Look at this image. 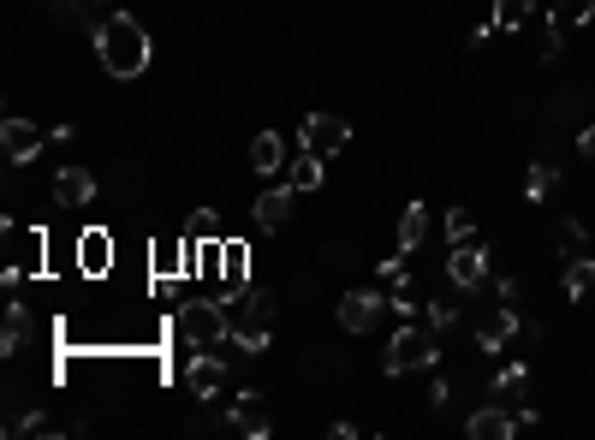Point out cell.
Returning <instances> with one entry per match:
<instances>
[{
    "label": "cell",
    "instance_id": "obj_27",
    "mask_svg": "<svg viewBox=\"0 0 595 440\" xmlns=\"http://www.w3.org/2000/svg\"><path fill=\"white\" fill-rule=\"evenodd\" d=\"M447 239H453V244H476V220H471V209H447Z\"/></svg>",
    "mask_w": 595,
    "mask_h": 440
},
{
    "label": "cell",
    "instance_id": "obj_28",
    "mask_svg": "<svg viewBox=\"0 0 595 440\" xmlns=\"http://www.w3.org/2000/svg\"><path fill=\"white\" fill-rule=\"evenodd\" d=\"M423 316H429V328L441 333V328H453L459 310H453V298H423Z\"/></svg>",
    "mask_w": 595,
    "mask_h": 440
},
{
    "label": "cell",
    "instance_id": "obj_24",
    "mask_svg": "<svg viewBox=\"0 0 595 440\" xmlns=\"http://www.w3.org/2000/svg\"><path fill=\"white\" fill-rule=\"evenodd\" d=\"M185 239L191 244H221V220H214L209 209H197L191 220H185Z\"/></svg>",
    "mask_w": 595,
    "mask_h": 440
},
{
    "label": "cell",
    "instance_id": "obj_12",
    "mask_svg": "<svg viewBox=\"0 0 595 440\" xmlns=\"http://www.w3.org/2000/svg\"><path fill=\"white\" fill-rule=\"evenodd\" d=\"M227 422H232L239 435H251V440H268V429H274L263 393H239V399H232V410H227Z\"/></svg>",
    "mask_w": 595,
    "mask_h": 440
},
{
    "label": "cell",
    "instance_id": "obj_1",
    "mask_svg": "<svg viewBox=\"0 0 595 440\" xmlns=\"http://www.w3.org/2000/svg\"><path fill=\"white\" fill-rule=\"evenodd\" d=\"M96 61L108 78H137L150 66V31L132 19V12H113V19L96 24Z\"/></svg>",
    "mask_w": 595,
    "mask_h": 440
},
{
    "label": "cell",
    "instance_id": "obj_6",
    "mask_svg": "<svg viewBox=\"0 0 595 440\" xmlns=\"http://www.w3.org/2000/svg\"><path fill=\"white\" fill-rule=\"evenodd\" d=\"M387 310H394V304H387L382 292H345L340 298V328L345 333H375Z\"/></svg>",
    "mask_w": 595,
    "mask_h": 440
},
{
    "label": "cell",
    "instance_id": "obj_13",
    "mask_svg": "<svg viewBox=\"0 0 595 440\" xmlns=\"http://www.w3.org/2000/svg\"><path fill=\"white\" fill-rule=\"evenodd\" d=\"M36 150H42L36 125H31V120H19V113H12V120L0 125V155H7L12 167H24V161H36Z\"/></svg>",
    "mask_w": 595,
    "mask_h": 440
},
{
    "label": "cell",
    "instance_id": "obj_18",
    "mask_svg": "<svg viewBox=\"0 0 595 440\" xmlns=\"http://www.w3.org/2000/svg\"><path fill=\"white\" fill-rule=\"evenodd\" d=\"M513 333H518V304H500V310L476 328V345H483V351H506V345H513Z\"/></svg>",
    "mask_w": 595,
    "mask_h": 440
},
{
    "label": "cell",
    "instance_id": "obj_14",
    "mask_svg": "<svg viewBox=\"0 0 595 440\" xmlns=\"http://www.w3.org/2000/svg\"><path fill=\"white\" fill-rule=\"evenodd\" d=\"M90 197H96V173H84V167L54 173V202L60 209H90Z\"/></svg>",
    "mask_w": 595,
    "mask_h": 440
},
{
    "label": "cell",
    "instance_id": "obj_2",
    "mask_svg": "<svg viewBox=\"0 0 595 440\" xmlns=\"http://www.w3.org/2000/svg\"><path fill=\"white\" fill-rule=\"evenodd\" d=\"M441 363V333L429 328H417V321H405V328L394 333V345H387V358H382V370L387 375H411V370H434Z\"/></svg>",
    "mask_w": 595,
    "mask_h": 440
},
{
    "label": "cell",
    "instance_id": "obj_15",
    "mask_svg": "<svg viewBox=\"0 0 595 440\" xmlns=\"http://www.w3.org/2000/svg\"><path fill=\"white\" fill-rule=\"evenodd\" d=\"M251 167L263 173V179H280V173L293 167V161H286V138H280V131H256V138H251Z\"/></svg>",
    "mask_w": 595,
    "mask_h": 440
},
{
    "label": "cell",
    "instance_id": "obj_19",
    "mask_svg": "<svg viewBox=\"0 0 595 440\" xmlns=\"http://www.w3.org/2000/svg\"><path fill=\"white\" fill-rule=\"evenodd\" d=\"M423 239H429V209H423V202H411V209L399 215V251L417 256V251H423Z\"/></svg>",
    "mask_w": 595,
    "mask_h": 440
},
{
    "label": "cell",
    "instance_id": "obj_25",
    "mask_svg": "<svg viewBox=\"0 0 595 440\" xmlns=\"http://www.w3.org/2000/svg\"><path fill=\"white\" fill-rule=\"evenodd\" d=\"M554 185H560V173L548 167V161H536V167H530V179H525V190H530L536 202H542V197H554Z\"/></svg>",
    "mask_w": 595,
    "mask_h": 440
},
{
    "label": "cell",
    "instance_id": "obj_10",
    "mask_svg": "<svg viewBox=\"0 0 595 440\" xmlns=\"http://www.w3.org/2000/svg\"><path fill=\"white\" fill-rule=\"evenodd\" d=\"M185 393H191V399H221V393H227V363L214 358V351L191 358V370H185Z\"/></svg>",
    "mask_w": 595,
    "mask_h": 440
},
{
    "label": "cell",
    "instance_id": "obj_23",
    "mask_svg": "<svg viewBox=\"0 0 595 440\" xmlns=\"http://www.w3.org/2000/svg\"><path fill=\"white\" fill-rule=\"evenodd\" d=\"M525 393H530V370H525V363H513V370L495 375V399L513 405V399H525Z\"/></svg>",
    "mask_w": 595,
    "mask_h": 440
},
{
    "label": "cell",
    "instance_id": "obj_5",
    "mask_svg": "<svg viewBox=\"0 0 595 440\" xmlns=\"http://www.w3.org/2000/svg\"><path fill=\"white\" fill-rule=\"evenodd\" d=\"M298 143L310 155H322V161H333L345 150V143H352V125L340 120V113H304V125H298Z\"/></svg>",
    "mask_w": 595,
    "mask_h": 440
},
{
    "label": "cell",
    "instance_id": "obj_16",
    "mask_svg": "<svg viewBox=\"0 0 595 440\" xmlns=\"http://www.w3.org/2000/svg\"><path fill=\"white\" fill-rule=\"evenodd\" d=\"M464 435H471V440H513L518 435V417L506 405H483L471 422H464Z\"/></svg>",
    "mask_w": 595,
    "mask_h": 440
},
{
    "label": "cell",
    "instance_id": "obj_11",
    "mask_svg": "<svg viewBox=\"0 0 595 440\" xmlns=\"http://www.w3.org/2000/svg\"><path fill=\"white\" fill-rule=\"evenodd\" d=\"M447 280L464 286V292L483 286L488 280V251H483V244H453V256H447Z\"/></svg>",
    "mask_w": 595,
    "mask_h": 440
},
{
    "label": "cell",
    "instance_id": "obj_3",
    "mask_svg": "<svg viewBox=\"0 0 595 440\" xmlns=\"http://www.w3.org/2000/svg\"><path fill=\"white\" fill-rule=\"evenodd\" d=\"M232 345L239 351H268V333H274V298H256V292H239L232 298Z\"/></svg>",
    "mask_w": 595,
    "mask_h": 440
},
{
    "label": "cell",
    "instance_id": "obj_9",
    "mask_svg": "<svg viewBox=\"0 0 595 440\" xmlns=\"http://www.w3.org/2000/svg\"><path fill=\"white\" fill-rule=\"evenodd\" d=\"M108 268H113V232H108V227H84V232H78V274L101 280Z\"/></svg>",
    "mask_w": 595,
    "mask_h": 440
},
{
    "label": "cell",
    "instance_id": "obj_7",
    "mask_svg": "<svg viewBox=\"0 0 595 440\" xmlns=\"http://www.w3.org/2000/svg\"><path fill=\"white\" fill-rule=\"evenodd\" d=\"M214 280L227 286V298L251 292V251H244L239 239H221V244H214Z\"/></svg>",
    "mask_w": 595,
    "mask_h": 440
},
{
    "label": "cell",
    "instance_id": "obj_29",
    "mask_svg": "<svg viewBox=\"0 0 595 440\" xmlns=\"http://www.w3.org/2000/svg\"><path fill=\"white\" fill-rule=\"evenodd\" d=\"M560 239H565V251H577V256L590 251V232L577 227V220H565V227H560Z\"/></svg>",
    "mask_w": 595,
    "mask_h": 440
},
{
    "label": "cell",
    "instance_id": "obj_22",
    "mask_svg": "<svg viewBox=\"0 0 595 440\" xmlns=\"http://www.w3.org/2000/svg\"><path fill=\"white\" fill-rule=\"evenodd\" d=\"M286 185H293V190H316V185H322V155L304 150L293 167H286Z\"/></svg>",
    "mask_w": 595,
    "mask_h": 440
},
{
    "label": "cell",
    "instance_id": "obj_8",
    "mask_svg": "<svg viewBox=\"0 0 595 440\" xmlns=\"http://www.w3.org/2000/svg\"><path fill=\"white\" fill-rule=\"evenodd\" d=\"M42 268V232L7 220V274H36Z\"/></svg>",
    "mask_w": 595,
    "mask_h": 440
},
{
    "label": "cell",
    "instance_id": "obj_20",
    "mask_svg": "<svg viewBox=\"0 0 595 440\" xmlns=\"http://www.w3.org/2000/svg\"><path fill=\"white\" fill-rule=\"evenodd\" d=\"M595 292V256H572V268H565V298L584 304Z\"/></svg>",
    "mask_w": 595,
    "mask_h": 440
},
{
    "label": "cell",
    "instance_id": "obj_4",
    "mask_svg": "<svg viewBox=\"0 0 595 440\" xmlns=\"http://www.w3.org/2000/svg\"><path fill=\"white\" fill-rule=\"evenodd\" d=\"M173 333H179L185 345L209 351V345L232 340V316L221 310V304H179V316H173Z\"/></svg>",
    "mask_w": 595,
    "mask_h": 440
},
{
    "label": "cell",
    "instance_id": "obj_21",
    "mask_svg": "<svg viewBox=\"0 0 595 440\" xmlns=\"http://www.w3.org/2000/svg\"><path fill=\"white\" fill-rule=\"evenodd\" d=\"M536 19V0H495V31H525Z\"/></svg>",
    "mask_w": 595,
    "mask_h": 440
},
{
    "label": "cell",
    "instance_id": "obj_26",
    "mask_svg": "<svg viewBox=\"0 0 595 440\" xmlns=\"http://www.w3.org/2000/svg\"><path fill=\"white\" fill-rule=\"evenodd\" d=\"M24 333H31V321H24V304H7V333H0V345L19 351V345H24Z\"/></svg>",
    "mask_w": 595,
    "mask_h": 440
},
{
    "label": "cell",
    "instance_id": "obj_17",
    "mask_svg": "<svg viewBox=\"0 0 595 440\" xmlns=\"http://www.w3.org/2000/svg\"><path fill=\"white\" fill-rule=\"evenodd\" d=\"M293 197H298V190L293 185H268L263 190V197H256V227H263V232H274V227H286V220H293Z\"/></svg>",
    "mask_w": 595,
    "mask_h": 440
},
{
    "label": "cell",
    "instance_id": "obj_30",
    "mask_svg": "<svg viewBox=\"0 0 595 440\" xmlns=\"http://www.w3.org/2000/svg\"><path fill=\"white\" fill-rule=\"evenodd\" d=\"M577 155H584V161H595V125H584V131H577Z\"/></svg>",
    "mask_w": 595,
    "mask_h": 440
}]
</instances>
